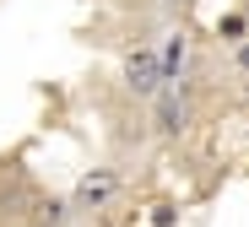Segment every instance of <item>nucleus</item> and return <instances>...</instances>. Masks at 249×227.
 Segmentation results:
<instances>
[{
    "label": "nucleus",
    "instance_id": "obj_2",
    "mask_svg": "<svg viewBox=\"0 0 249 227\" xmlns=\"http://www.w3.org/2000/svg\"><path fill=\"white\" fill-rule=\"evenodd\" d=\"M119 195V173H108V168H98V173H87L76 184V206H103V200H114Z\"/></svg>",
    "mask_w": 249,
    "mask_h": 227
},
{
    "label": "nucleus",
    "instance_id": "obj_3",
    "mask_svg": "<svg viewBox=\"0 0 249 227\" xmlns=\"http://www.w3.org/2000/svg\"><path fill=\"white\" fill-rule=\"evenodd\" d=\"M184 124H190V103L179 92H157V130L162 135H184Z\"/></svg>",
    "mask_w": 249,
    "mask_h": 227
},
{
    "label": "nucleus",
    "instance_id": "obj_4",
    "mask_svg": "<svg viewBox=\"0 0 249 227\" xmlns=\"http://www.w3.org/2000/svg\"><path fill=\"white\" fill-rule=\"evenodd\" d=\"M157 60H162V81H174V76H179V65H184V38H179V33H168V49H162Z\"/></svg>",
    "mask_w": 249,
    "mask_h": 227
},
{
    "label": "nucleus",
    "instance_id": "obj_1",
    "mask_svg": "<svg viewBox=\"0 0 249 227\" xmlns=\"http://www.w3.org/2000/svg\"><path fill=\"white\" fill-rule=\"evenodd\" d=\"M124 87L141 92V98L162 92V60H157L152 49H130V54H124Z\"/></svg>",
    "mask_w": 249,
    "mask_h": 227
},
{
    "label": "nucleus",
    "instance_id": "obj_5",
    "mask_svg": "<svg viewBox=\"0 0 249 227\" xmlns=\"http://www.w3.org/2000/svg\"><path fill=\"white\" fill-rule=\"evenodd\" d=\"M238 65H244V70H249V43H244V49H238Z\"/></svg>",
    "mask_w": 249,
    "mask_h": 227
}]
</instances>
